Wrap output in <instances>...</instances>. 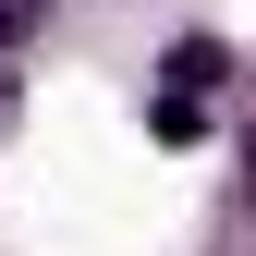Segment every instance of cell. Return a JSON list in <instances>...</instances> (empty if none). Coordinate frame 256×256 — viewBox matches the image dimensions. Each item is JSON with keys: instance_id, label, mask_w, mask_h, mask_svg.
I'll use <instances>...</instances> for the list:
<instances>
[{"instance_id": "cell-1", "label": "cell", "mask_w": 256, "mask_h": 256, "mask_svg": "<svg viewBox=\"0 0 256 256\" xmlns=\"http://www.w3.org/2000/svg\"><path fill=\"white\" fill-rule=\"evenodd\" d=\"M37 24H49V0H0V49H24Z\"/></svg>"}, {"instance_id": "cell-2", "label": "cell", "mask_w": 256, "mask_h": 256, "mask_svg": "<svg viewBox=\"0 0 256 256\" xmlns=\"http://www.w3.org/2000/svg\"><path fill=\"white\" fill-rule=\"evenodd\" d=\"M244 208H256V134H244Z\"/></svg>"}, {"instance_id": "cell-3", "label": "cell", "mask_w": 256, "mask_h": 256, "mask_svg": "<svg viewBox=\"0 0 256 256\" xmlns=\"http://www.w3.org/2000/svg\"><path fill=\"white\" fill-rule=\"evenodd\" d=\"M0 122H12V74H0Z\"/></svg>"}]
</instances>
